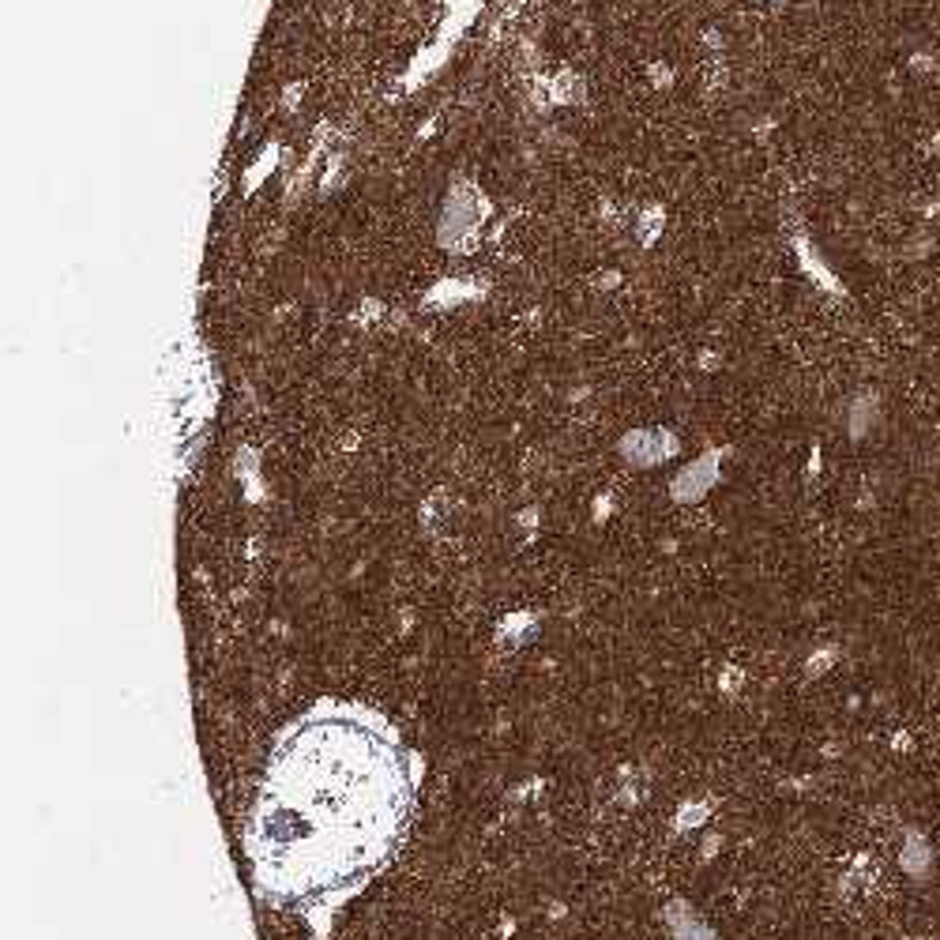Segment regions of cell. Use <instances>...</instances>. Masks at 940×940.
<instances>
[{"label": "cell", "instance_id": "6da1fadb", "mask_svg": "<svg viewBox=\"0 0 940 940\" xmlns=\"http://www.w3.org/2000/svg\"><path fill=\"white\" fill-rule=\"evenodd\" d=\"M411 806L414 764L392 722L320 704L271 745L245 828L252 880L275 903H338L392 861Z\"/></svg>", "mask_w": 940, "mask_h": 940}]
</instances>
